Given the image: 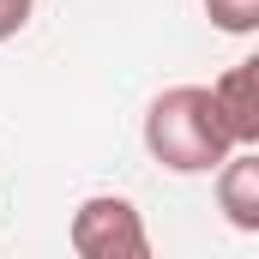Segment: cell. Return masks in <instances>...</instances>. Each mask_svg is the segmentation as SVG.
<instances>
[{"label": "cell", "mask_w": 259, "mask_h": 259, "mask_svg": "<svg viewBox=\"0 0 259 259\" xmlns=\"http://www.w3.org/2000/svg\"><path fill=\"white\" fill-rule=\"evenodd\" d=\"M145 151L169 175H217L223 157L241 151V145L229 139L205 84H169L145 109Z\"/></svg>", "instance_id": "6da1fadb"}, {"label": "cell", "mask_w": 259, "mask_h": 259, "mask_svg": "<svg viewBox=\"0 0 259 259\" xmlns=\"http://www.w3.org/2000/svg\"><path fill=\"white\" fill-rule=\"evenodd\" d=\"M205 91H211V103H217L229 139L241 151H259V61H235L223 78H211Z\"/></svg>", "instance_id": "3957f363"}, {"label": "cell", "mask_w": 259, "mask_h": 259, "mask_svg": "<svg viewBox=\"0 0 259 259\" xmlns=\"http://www.w3.org/2000/svg\"><path fill=\"white\" fill-rule=\"evenodd\" d=\"M211 193H217V211L229 229L259 235V151H229L223 169L211 175Z\"/></svg>", "instance_id": "277c9868"}, {"label": "cell", "mask_w": 259, "mask_h": 259, "mask_svg": "<svg viewBox=\"0 0 259 259\" xmlns=\"http://www.w3.org/2000/svg\"><path fill=\"white\" fill-rule=\"evenodd\" d=\"M205 18L223 36H253L259 30V0H205Z\"/></svg>", "instance_id": "5b68a950"}, {"label": "cell", "mask_w": 259, "mask_h": 259, "mask_svg": "<svg viewBox=\"0 0 259 259\" xmlns=\"http://www.w3.org/2000/svg\"><path fill=\"white\" fill-rule=\"evenodd\" d=\"M66 241H72L78 259H157L139 205L121 199V193H91L78 211H72Z\"/></svg>", "instance_id": "7a4b0ae2"}, {"label": "cell", "mask_w": 259, "mask_h": 259, "mask_svg": "<svg viewBox=\"0 0 259 259\" xmlns=\"http://www.w3.org/2000/svg\"><path fill=\"white\" fill-rule=\"evenodd\" d=\"M30 12H36V0H0V42H12L30 24Z\"/></svg>", "instance_id": "8992f818"}]
</instances>
